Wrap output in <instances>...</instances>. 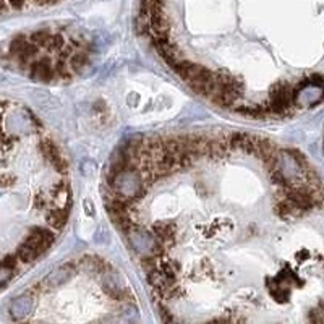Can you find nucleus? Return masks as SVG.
Wrapping results in <instances>:
<instances>
[{
    "mask_svg": "<svg viewBox=\"0 0 324 324\" xmlns=\"http://www.w3.org/2000/svg\"><path fill=\"white\" fill-rule=\"evenodd\" d=\"M293 104V88L287 81H279L271 88L269 102L266 104L271 115L284 117L289 112V107Z\"/></svg>",
    "mask_w": 324,
    "mask_h": 324,
    "instance_id": "1",
    "label": "nucleus"
},
{
    "mask_svg": "<svg viewBox=\"0 0 324 324\" xmlns=\"http://www.w3.org/2000/svg\"><path fill=\"white\" fill-rule=\"evenodd\" d=\"M39 151L42 153V156L55 167L57 172L62 173V175L68 173V162H67V159L62 156L59 146H57L52 139H42L39 143Z\"/></svg>",
    "mask_w": 324,
    "mask_h": 324,
    "instance_id": "2",
    "label": "nucleus"
},
{
    "mask_svg": "<svg viewBox=\"0 0 324 324\" xmlns=\"http://www.w3.org/2000/svg\"><path fill=\"white\" fill-rule=\"evenodd\" d=\"M183 141H185L187 153L195 159H203L207 157V153H209V141L211 138L206 136V135H185L183 136Z\"/></svg>",
    "mask_w": 324,
    "mask_h": 324,
    "instance_id": "3",
    "label": "nucleus"
},
{
    "mask_svg": "<svg viewBox=\"0 0 324 324\" xmlns=\"http://www.w3.org/2000/svg\"><path fill=\"white\" fill-rule=\"evenodd\" d=\"M151 44L154 47V51L162 57V60L166 62L169 67H171L172 64H175L177 60H180V54H178L175 42L169 39V36L153 37Z\"/></svg>",
    "mask_w": 324,
    "mask_h": 324,
    "instance_id": "4",
    "label": "nucleus"
},
{
    "mask_svg": "<svg viewBox=\"0 0 324 324\" xmlns=\"http://www.w3.org/2000/svg\"><path fill=\"white\" fill-rule=\"evenodd\" d=\"M30 76L34 81H42V83H51L54 81V65L49 57H42L39 60H33L30 64Z\"/></svg>",
    "mask_w": 324,
    "mask_h": 324,
    "instance_id": "5",
    "label": "nucleus"
},
{
    "mask_svg": "<svg viewBox=\"0 0 324 324\" xmlns=\"http://www.w3.org/2000/svg\"><path fill=\"white\" fill-rule=\"evenodd\" d=\"M76 273L75 269V264H64L60 266L59 269H55L54 273H51L47 277L44 279V282H42V285H46V287H60V285H64L67 280H70V277Z\"/></svg>",
    "mask_w": 324,
    "mask_h": 324,
    "instance_id": "6",
    "label": "nucleus"
},
{
    "mask_svg": "<svg viewBox=\"0 0 324 324\" xmlns=\"http://www.w3.org/2000/svg\"><path fill=\"white\" fill-rule=\"evenodd\" d=\"M33 305H34V298L31 293H25L21 297L15 298L10 305V314L13 319H23L25 316L31 313Z\"/></svg>",
    "mask_w": 324,
    "mask_h": 324,
    "instance_id": "7",
    "label": "nucleus"
},
{
    "mask_svg": "<svg viewBox=\"0 0 324 324\" xmlns=\"http://www.w3.org/2000/svg\"><path fill=\"white\" fill-rule=\"evenodd\" d=\"M70 216V206H62V207H51L46 214V221L52 229L62 230L68 221Z\"/></svg>",
    "mask_w": 324,
    "mask_h": 324,
    "instance_id": "8",
    "label": "nucleus"
},
{
    "mask_svg": "<svg viewBox=\"0 0 324 324\" xmlns=\"http://www.w3.org/2000/svg\"><path fill=\"white\" fill-rule=\"evenodd\" d=\"M201 67L203 65H198V64H195V62H191V60L180 59V60H177L175 64H172L171 68L175 71V73L180 76L183 81H190L193 76L198 75V71L201 70Z\"/></svg>",
    "mask_w": 324,
    "mask_h": 324,
    "instance_id": "9",
    "label": "nucleus"
},
{
    "mask_svg": "<svg viewBox=\"0 0 324 324\" xmlns=\"http://www.w3.org/2000/svg\"><path fill=\"white\" fill-rule=\"evenodd\" d=\"M175 225L171 222H156L153 227V237L159 243H171L175 239Z\"/></svg>",
    "mask_w": 324,
    "mask_h": 324,
    "instance_id": "10",
    "label": "nucleus"
},
{
    "mask_svg": "<svg viewBox=\"0 0 324 324\" xmlns=\"http://www.w3.org/2000/svg\"><path fill=\"white\" fill-rule=\"evenodd\" d=\"M274 209H275V214H277L280 219H293V217H298L303 214V211L298 209V207L285 196L275 203Z\"/></svg>",
    "mask_w": 324,
    "mask_h": 324,
    "instance_id": "11",
    "label": "nucleus"
},
{
    "mask_svg": "<svg viewBox=\"0 0 324 324\" xmlns=\"http://www.w3.org/2000/svg\"><path fill=\"white\" fill-rule=\"evenodd\" d=\"M229 153H230V148H229V143H227V136H214V138H211L207 157H212V159H216V161H217V159L225 157Z\"/></svg>",
    "mask_w": 324,
    "mask_h": 324,
    "instance_id": "12",
    "label": "nucleus"
},
{
    "mask_svg": "<svg viewBox=\"0 0 324 324\" xmlns=\"http://www.w3.org/2000/svg\"><path fill=\"white\" fill-rule=\"evenodd\" d=\"M235 112L241 114L243 117L261 120V119H268L271 112L268 109V105L263 104H255V105H241V107H235Z\"/></svg>",
    "mask_w": 324,
    "mask_h": 324,
    "instance_id": "13",
    "label": "nucleus"
},
{
    "mask_svg": "<svg viewBox=\"0 0 324 324\" xmlns=\"http://www.w3.org/2000/svg\"><path fill=\"white\" fill-rule=\"evenodd\" d=\"M68 65H70V68L75 75L81 73V71L89 65V52L85 51V49H76L73 54L70 55Z\"/></svg>",
    "mask_w": 324,
    "mask_h": 324,
    "instance_id": "14",
    "label": "nucleus"
},
{
    "mask_svg": "<svg viewBox=\"0 0 324 324\" xmlns=\"http://www.w3.org/2000/svg\"><path fill=\"white\" fill-rule=\"evenodd\" d=\"M248 139H250V133H243V132L227 135V143H229L230 151H243Z\"/></svg>",
    "mask_w": 324,
    "mask_h": 324,
    "instance_id": "15",
    "label": "nucleus"
},
{
    "mask_svg": "<svg viewBox=\"0 0 324 324\" xmlns=\"http://www.w3.org/2000/svg\"><path fill=\"white\" fill-rule=\"evenodd\" d=\"M17 256L18 259L21 261V263H34V261L39 258V253L33 248L30 243H26V241H23V243L17 248Z\"/></svg>",
    "mask_w": 324,
    "mask_h": 324,
    "instance_id": "16",
    "label": "nucleus"
},
{
    "mask_svg": "<svg viewBox=\"0 0 324 324\" xmlns=\"http://www.w3.org/2000/svg\"><path fill=\"white\" fill-rule=\"evenodd\" d=\"M75 73L71 71L68 60L64 59H57V64L54 65V78L55 80H62V81H70L71 76Z\"/></svg>",
    "mask_w": 324,
    "mask_h": 324,
    "instance_id": "17",
    "label": "nucleus"
},
{
    "mask_svg": "<svg viewBox=\"0 0 324 324\" xmlns=\"http://www.w3.org/2000/svg\"><path fill=\"white\" fill-rule=\"evenodd\" d=\"M159 269H161L169 279L175 282L177 274L180 273V264H178L175 259H167V261H161V263H159Z\"/></svg>",
    "mask_w": 324,
    "mask_h": 324,
    "instance_id": "18",
    "label": "nucleus"
},
{
    "mask_svg": "<svg viewBox=\"0 0 324 324\" xmlns=\"http://www.w3.org/2000/svg\"><path fill=\"white\" fill-rule=\"evenodd\" d=\"M51 37H52V33L49 30H39V31L33 33V34L30 36V39L34 42V44L39 46V47H44V49H47Z\"/></svg>",
    "mask_w": 324,
    "mask_h": 324,
    "instance_id": "19",
    "label": "nucleus"
},
{
    "mask_svg": "<svg viewBox=\"0 0 324 324\" xmlns=\"http://www.w3.org/2000/svg\"><path fill=\"white\" fill-rule=\"evenodd\" d=\"M28 41H30V37H26L25 34H18L13 37V41L10 42V57L12 59H15V57L20 54Z\"/></svg>",
    "mask_w": 324,
    "mask_h": 324,
    "instance_id": "20",
    "label": "nucleus"
},
{
    "mask_svg": "<svg viewBox=\"0 0 324 324\" xmlns=\"http://www.w3.org/2000/svg\"><path fill=\"white\" fill-rule=\"evenodd\" d=\"M67 44L65 37L62 34H54L52 33V37L49 41V46H47V51L49 52H60L62 49H64V46Z\"/></svg>",
    "mask_w": 324,
    "mask_h": 324,
    "instance_id": "21",
    "label": "nucleus"
},
{
    "mask_svg": "<svg viewBox=\"0 0 324 324\" xmlns=\"http://www.w3.org/2000/svg\"><path fill=\"white\" fill-rule=\"evenodd\" d=\"M13 271H15V269L5 268V266L0 264V287H2L3 284L8 282V280L13 277Z\"/></svg>",
    "mask_w": 324,
    "mask_h": 324,
    "instance_id": "22",
    "label": "nucleus"
},
{
    "mask_svg": "<svg viewBox=\"0 0 324 324\" xmlns=\"http://www.w3.org/2000/svg\"><path fill=\"white\" fill-rule=\"evenodd\" d=\"M2 266H5V268H10V269H17V264H18V256L15 255H8L5 256V258L2 259V263H0Z\"/></svg>",
    "mask_w": 324,
    "mask_h": 324,
    "instance_id": "23",
    "label": "nucleus"
},
{
    "mask_svg": "<svg viewBox=\"0 0 324 324\" xmlns=\"http://www.w3.org/2000/svg\"><path fill=\"white\" fill-rule=\"evenodd\" d=\"M308 83H309V85H314V86H321V85L324 83V78H323L321 75H318V73H316V75H311V76L308 78Z\"/></svg>",
    "mask_w": 324,
    "mask_h": 324,
    "instance_id": "24",
    "label": "nucleus"
},
{
    "mask_svg": "<svg viewBox=\"0 0 324 324\" xmlns=\"http://www.w3.org/2000/svg\"><path fill=\"white\" fill-rule=\"evenodd\" d=\"M0 185H2V187L13 185V177L10 175V173H3V175L0 177Z\"/></svg>",
    "mask_w": 324,
    "mask_h": 324,
    "instance_id": "25",
    "label": "nucleus"
},
{
    "mask_svg": "<svg viewBox=\"0 0 324 324\" xmlns=\"http://www.w3.org/2000/svg\"><path fill=\"white\" fill-rule=\"evenodd\" d=\"M47 203H49V201H47L42 195H37L34 198V206L36 207H47Z\"/></svg>",
    "mask_w": 324,
    "mask_h": 324,
    "instance_id": "26",
    "label": "nucleus"
},
{
    "mask_svg": "<svg viewBox=\"0 0 324 324\" xmlns=\"http://www.w3.org/2000/svg\"><path fill=\"white\" fill-rule=\"evenodd\" d=\"M39 5H51V3H55L57 0H36Z\"/></svg>",
    "mask_w": 324,
    "mask_h": 324,
    "instance_id": "27",
    "label": "nucleus"
},
{
    "mask_svg": "<svg viewBox=\"0 0 324 324\" xmlns=\"http://www.w3.org/2000/svg\"><path fill=\"white\" fill-rule=\"evenodd\" d=\"M7 8H8V5H7V2H5V0H0V13L7 12Z\"/></svg>",
    "mask_w": 324,
    "mask_h": 324,
    "instance_id": "28",
    "label": "nucleus"
},
{
    "mask_svg": "<svg viewBox=\"0 0 324 324\" xmlns=\"http://www.w3.org/2000/svg\"><path fill=\"white\" fill-rule=\"evenodd\" d=\"M0 107H2V102H0Z\"/></svg>",
    "mask_w": 324,
    "mask_h": 324,
    "instance_id": "29",
    "label": "nucleus"
}]
</instances>
